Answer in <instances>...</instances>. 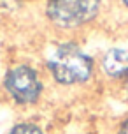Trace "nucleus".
Listing matches in <instances>:
<instances>
[{"label": "nucleus", "mask_w": 128, "mask_h": 134, "mask_svg": "<svg viewBox=\"0 0 128 134\" xmlns=\"http://www.w3.org/2000/svg\"><path fill=\"white\" fill-rule=\"evenodd\" d=\"M49 72L61 85L84 83L91 78L93 60L74 42H63L47 60Z\"/></svg>", "instance_id": "nucleus-1"}, {"label": "nucleus", "mask_w": 128, "mask_h": 134, "mask_svg": "<svg viewBox=\"0 0 128 134\" xmlns=\"http://www.w3.org/2000/svg\"><path fill=\"white\" fill-rule=\"evenodd\" d=\"M100 2L102 0H49L47 16L61 28L79 27L97 16Z\"/></svg>", "instance_id": "nucleus-2"}, {"label": "nucleus", "mask_w": 128, "mask_h": 134, "mask_svg": "<svg viewBox=\"0 0 128 134\" xmlns=\"http://www.w3.org/2000/svg\"><path fill=\"white\" fill-rule=\"evenodd\" d=\"M5 90L16 102L30 104L41 97L42 83L39 74L28 65H16L5 76Z\"/></svg>", "instance_id": "nucleus-3"}, {"label": "nucleus", "mask_w": 128, "mask_h": 134, "mask_svg": "<svg viewBox=\"0 0 128 134\" xmlns=\"http://www.w3.org/2000/svg\"><path fill=\"white\" fill-rule=\"evenodd\" d=\"M102 67L111 78H125L128 76V51L112 48L104 55Z\"/></svg>", "instance_id": "nucleus-4"}, {"label": "nucleus", "mask_w": 128, "mask_h": 134, "mask_svg": "<svg viewBox=\"0 0 128 134\" xmlns=\"http://www.w3.org/2000/svg\"><path fill=\"white\" fill-rule=\"evenodd\" d=\"M9 134H44V131L34 124H18L11 129Z\"/></svg>", "instance_id": "nucleus-5"}, {"label": "nucleus", "mask_w": 128, "mask_h": 134, "mask_svg": "<svg viewBox=\"0 0 128 134\" xmlns=\"http://www.w3.org/2000/svg\"><path fill=\"white\" fill-rule=\"evenodd\" d=\"M118 134H128V118L121 124V127H119V131H118Z\"/></svg>", "instance_id": "nucleus-6"}, {"label": "nucleus", "mask_w": 128, "mask_h": 134, "mask_svg": "<svg viewBox=\"0 0 128 134\" xmlns=\"http://www.w3.org/2000/svg\"><path fill=\"white\" fill-rule=\"evenodd\" d=\"M123 4H125V5H128V0H121Z\"/></svg>", "instance_id": "nucleus-7"}, {"label": "nucleus", "mask_w": 128, "mask_h": 134, "mask_svg": "<svg viewBox=\"0 0 128 134\" xmlns=\"http://www.w3.org/2000/svg\"><path fill=\"white\" fill-rule=\"evenodd\" d=\"M126 97H128V87H126Z\"/></svg>", "instance_id": "nucleus-8"}]
</instances>
